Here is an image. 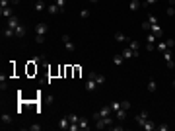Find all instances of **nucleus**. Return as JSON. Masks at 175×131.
Masks as SVG:
<instances>
[{
    "instance_id": "obj_3",
    "label": "nucleus",
    "mask_w": 175,
    "mask_h": 131,
    "mask_svg": "<svg viewBox=\"0 0 175 131\" xmlns=\"http://www.w3.org/2000/svg\"><path fill=\"white\" fill-rule=\"evenodd\" d=\"M156 43H158V37L150 31L148 37H146V51H154V49H156Z\"/></svg>"
},
{
    "instance_id": "obj_9",
    "label": "nucleus",
    "mask_w": 175,
    "mask_h": 131,
    "mask_svg": "<svg viewBox=\"0 0 175 131\" xmlns=\"http://www.w3.org/2000/svg\"><path fill=\"white\" fill-rule=\"evenodd\" d=\"M58 129H70V120H68V116H62L60 120H58Z\"/></svg>"
},
{
    "instance_id": "obj_23",
    "label": "nucleus",
    "mask_w": 175,
    "mask_h": 131,
    "mask_svg": "<svg viewBox=\"0 0 175 131\" xmlns=\"http://www.w3.org/2000/svg\"><path fill=\"white\" fill-rule=\"evenodd\" d=\"M0 120H2L4 125H10V123H12V116H10V113H6V112L2 113V117H0Z\"/></svg>"
},
{
    "instance_id": "obj_27",
    "label": "nucleus",
    "mask_w": 175,
    "mask_h": 131,
    "mask_svg": "<svg viewBox=\"0 0 175 131\" xmlns=\"http://www.w3.org/2000/svg\"><path fill=\"white\" fill-rule=\"evenodd\" d=\"M78 125H80V129H90V123H88V120H84V117H80Z\"/></svg>"
},
{
    "instance_id": "obj_37",
    "label": "nucleus",
    "mask_w": 175,
    "mask_h": 131,
    "mask_svg": "<svg viewBox=\"0 0 175 131\" xmlns=\"http://www.w3.org/2000/svg\"><path fill=\"white\" fill-rule=\"evenodd\" d=\"M167 14H169V16H173V14H175V8H173V6H169V8H167Z\"/></svg>"
},
{
    "instance_id": "obj_1",
    "label": "nucleus",
    "mask_w": 175,
    "mask_h": 131,
    "mask_svg": "<svg viewBox=\"0 0 175 131\" xmlns=\"http://www.w3.org/2000/svg\"><path fill=\"white\" fill-rule=\"evenodd\" d=\"M97 86H99V84H97V80H95V72H90V75H88V78H86L84 88L88 90V92H94Z\"/></svg>"
},
{
    "instance_id": "obj_16",
    "label": "nucleus",
    "mask_w": 175,
    "mask_h": 131,
    "mask_svg": "<svg viewBox=\"0 0 175 131\" xmlns=\"http://www.w3.org/2000/svg\"><path fill=\"white\" fill-rule=\"evenodd\" d=\"M142 129H144V131H156V129H158V125L154 123L152 120H148V121H146V123L142 125Z\"/></svg>"
},
{
    "instance_id": "obj_13",
    "label": "nucleus",
    "mask_w": 175,
    "mask_h": 131,
    "mask_svg": "<svg viewBox=\"0 0 175 131\" xmlns=\"http://www.w3.org/2000/svg\"><path fill=\"white\" fill-rule=\"evenodd\" d=\"M128 8H130V12H136V10H140V8H142V0H130Z\"/></svg>"
},
{
    "instance_id": "obj_34",
    "label": "nucleus",
    "mask_w": 175,
    "mask_h": 131,
    "mask_svg": "<svg viewBox=\"0 0 175 131\" xmlns=\"http://www.w3.org/2000/svg\"><path fill=\"white\" fill-rule=\"evenodd\" d=\"M10 0H0V8H8V6H10Z\"/></svg>"
},
{
    "instance_id": "obj_15",
    "label": "nucleus",
    "mask_w": 175,
    "mask_h": 131,
    "mask_svg": "<svg viewBox=\"0 0 175 131\" xmlns=\"http://www.w3.org/2000/svg\"><path fill=\"white\" fill-rule=\"evenodd\" d=\"M121 55L124 57V61H128V59H132V57H134V51H132L130 47H124V49H123V53H121Z\"/></svg>"
},
{
    "instance_id": "obj_39",
    "label": "nucleus",
    "mask_w": 175,
    "mask_h": 131,
    "mask_svg": "<svg viewBox=\"0 0 175 131\" xmlns=\"http://www.w3.org/2000/svg\"><path fill=\"white\" fill-rule=\"evenodd\" d=\"M173 88H175V78H173Z\"/></svg>"
},
{
    "instance_id": "obj_33",
    "label": "nucleus",
    "mask_w": 175,
    "mask_h": 131,
    "mask_svg": "<svg viewBox=\"0 0 175 131\" xmlns=\"http://www.w3.org/2000/svg\"><path fill=\"white\" fill-rule=\"evenodd\" d=\"M29 131H41V125H37V123H33V125H29L27 127Z\"/></svg>"
},
{
    "instance_id": "obj_6",
    "label": "nucleus",
    "mask_w": 175,
    "mask_h": 131,
    "mask_svg": "<svg viewBox=\"0 0 175 131\" xmlns=\"http://www.w3.org/2000/svg\"><path fill=\"white\" fill-rule=\"evenodd\" d=\"M49 31V26L45 22H39V24H35V34L37 35H45Z\"/></svg>"
},
{
    "instance_id": "obj_11",
    "label": "nucleus",
    "mask_w": 175,
    "mask_h": 131,
    "mask_svg": "<svg viewBox=\"0 0 175 131\" xmlns=\"http://www.w3.org/2000/svg\"><path fill=\"white\" fill-rule=\"evenodd\" d=\"M150 31H152V34H154V35H156V37H158V39H160V37H161V35H164V31H161V26H160V24H154V26H152V27H150Z\"/></svg>"
},
{
    "instance_id": "obj_32",
    "label": "nucleus",
    "mask_w": 175,
    "mask_h": 131,
    "mask_svg": "<svg viewBox=\"0 0 175 131\" xmlns=\"http://www.w3.org/2000/svg\"><path fill=\"white\" fill-rule=\"evenodd\" d=\"M80 18H82V20L90 18V10H82V12H80Z\"/></svg>"
},
{
    "instance_id": "obj_10",
    "label": "nucleus",
    "mask_w": 175,
    "mask_h": 131,
    "mask_svg": "<svg viewBox=\"0 0 175 131\" xmlns=\"http://www.w3.org/2000/svg\"><path fill=\"white\" fill-rule=\"evenodd\" d=\"M128 47L134 51V57H138V53H140V41H136V39H130V41H128Z\"/></svg>"
},
{
    "instance_id": "obj_31",
    "label": "nucleus",
    "mask_w": 175,
    "mask_h": 131,
    "mask_svg": "<svg viewBox=\"0 0 175 131\" xmlns=\"http://www.w3.org/2000/svg\"><path fill=\"white\" fill-rule=\"evenodd\" d=\"M55 4L58 8H60V10H64V4H66V0H55Z\"/></svg>"
},
{
    "instance_id": "obj_29",
    "label": "nucleus",
    "mask_w": 175,
    "mask_h": 131,
    "mask_svg": "<svg viewBox=\"0 0 175 131\" xmlns=\"http://www.w3.org/2000/svg\"><path fill=\"white\" fill-rule=\"evenodd\" d=\"M156 2H158V0H142V6H144V8H148V6H154Z\"/></svg>"
},
{
    "instance_id": "obj_18",
    "label": "nucleus",
    "mask_w": 175,
    "mask_h": 131,
    "mask_svg": "<svg viewBox=\"0 0 175 131\" xmlns=\"http://www.w3.org/2000/svg\"><path fill=\"white\" fill-rule=\"evenodd\" d=\"M47 10H49V14H60V12H62L55 2H51V4H49V6H47Z\"/></svg>"
},
{
    "instance_id": "obj_12",
    "label": "nucleus",
    "mask_w": 175,
    "mask_h": 131,
    "mask_svg": "<svg viewBox=\"0 0 175 131\" xmlns=\"http://www.w3.org/2000/svg\"><path fill=\"white\" fill-rule=\"evenodd\" d=\"M18 26H20V18H18V16H12V18H8V27L16 30Z\"/></svg>"
},
{
    "instance_id": "obj_14",
    "label": "nucleus",
    "mask_w": 175,
    "mask_h": 131,
    "mask_svg": "<svg viewBox=\"0 0 175 131\" xmlns=\"http://www.w3.org/2000/svg\"><path fill=\"white\" fill-rule=\"evenodd\" d=\"M0 16H4V18H12L14 16V8H0Z\"/></svg>"
},
{
    "instance_id": "obj_24",
    "label": "nucleus",
    "mask_w": 175,
    "mask_h": 131,
    "mask_svg": "<svg viewBox=\"0 0 175 131\" xmlns=\"http://www.w3.org/2000/svg\"><path fill=\"white\" fill-rule=\"evenodd\" d=\"M113 63L117 65V67H121V65L124 63V57L123 55H113Z\"/></svg>"
},
{
    "instance_id": "obj_4",
    "label": "nucleus",
    "mask_w": 175,
    "mask_h": 131,
    "mask_svg": "<svg viewBox=\"0 0 175 131\" xmlns=\"http://www.w3.org/2000/svg\"><path fill=\"white\" fill-rule=\"evenodd\" d=\"M113 113V110H111V106H103L101 110H97V112L94 113V120H99V117H105V116H111Z\"/></svg>"
},
{
    "instance_id": "obj_17",
    "label": "nucleus",
    "mask_w": 175,
    "mask_h": 131,
    "mask_svg": "<svg viewBox=\"0 0 175 131\" xmlns=\"http://www.w3.org/2000/svg\"><path fill=\"white\" fill-rule=\"evenodd\" d=\"M156 49H158L160 53H164V51H167V49H171V47L167 45V41H158V43H156Z\"/></svg>"
},
{
    "instance_id": "obj_41",
    "label": "nucleus",
    "mask_w": 175,
    "mask_h": 131,
    "mask_svg": "<svg viewBox=\"0 0 175 131\" xmlns=\"http://www.w3.org/2000/svg\"><path fill=\"white\" fill-rule=\"evenodd\" d=\"M173 16H175V14H173Z\"/></svg>"
},
{
    "instance_id": "obj_2",
    "label": "nucleus",
    "mask_w": 175,
    "mask_h": 131,
    "mask_svg": "<svg viewBox=\"0 0 175 131\" xmlns=\"http://www.w3.org/2000/svg\"><path fill=\"white\" fill-rule=\"evenodd\" d=\"M111 123H113V117H111V116H105V117L95 120V127H97V129H105V127H109Z\"/></svg>"
},
{
    "instance_id": "obj_25",
    "label": "nucleus",
    "mask_w": 175,
    "mask_h": 131,
    "mask_svg": "<svg viewBox=\"0 0 175 131\" xmlns=\"http://www.w3.org/2000/svg\"><path fill=\"white\" fill-rule=\"evenodd\" d=\"M68 120H70V125H78V121H80V117H78L76 113H68Z\"/></svg>"
},
{
    "instance_id": "obj_30",
    "label": "nucleus",
    "mask_w": 175,
    "mask_h": 131,
    "mask_svg": "<svg viewBox=\"0 0 175 131\" xmlns=\"http://www.w3.org/2000/svg\"><path fill=\"white\" fill-rule=\"evenodd\" d=\"M0 88H2V90H6V88H8V82H6V78H4V75L0 76Z\"/></svg>"
},
{
    "instance_id": "obj_8",
    "label": "nucleus",
    "mask_w": 175,
    "mask_h": 131,
    "mask_svg": "<svg viewBox=\"0 0 175 131\" xmlns=\"http://www.w3.org/2000/svg\"><path fill=\"white\" fill-rule=\"evenodd\" d=\"M62 43H64V45H66V49H68V51H70V53H72V51H74V49H76V45H74V43H72V39H70V35H66V34H64V35H62Z\"/></svg>"
},
{
    "instance_id": "obj_26",
    "label": "nucleus",
    "mask_w": 175,
    "mask_h": 131,
    "mask_svg": "<svg viewBox=\"0 0 175 131\" xmlns=\"http://www.w3.org/2000/svg\"><path fill=\"white\" fill-rule=\"evenodd\" d=\"M45 10V2L43 0H37L35 2V12H43Z\"/></svg>"
},
{
    "instance_id": "obj_36",
    "label": "nucleus",
    "mask_w": 175,
    "mask_h": 131,
    "mask_svg": "<svg viewBox=\"0 0 175 131\" xmlns=\"http://www.w3.org/2000/svg\"><path fill=\"white\" fill-rule=\"evenodd\" d=\"M167 129H169V125H165V123H164V125H158V129H156V131H167Z\"/></svg>"
},
{
    "instance_id": "obj_40",
    "label": "nucleus",
    "mask_w": 175,
    "mask_h": 131,
    "mask_svg": "<svg viewBox=\"0 0 175 131\" xmlns=\"http://www.w3.org/2000/svg\"><path fill=\"white\" fill-rule=\"evenodd\" d=\"M35 2H37V0H35Z\"/></svg>"
},
{
    "instance_id": "obj_21",
    "label": "nucleus",
    "mask_w": 175,
    "mask_h": 131,
    "mask_svg": "<svg viewBox=\"0 0 175 131\" xmlns=\"http://www.w3.org/2000/svg\"><path fill=\"white\" fill-rule=\"evenodd\" d=\"M115 41H119V43H127L128 41V37L124 34H121V31H117L115 34Z\"/></svg>"
},
{
    "instance_id": "obj_20",
    "label": "nucleus",
    "mask_w": 175,
    "mask_h": 131,
    "mask_svg": "<svg viewBox=\"0 0 175 131\" xmlns=\"http://www.w3.org/2000/svg\"><path fill=\"white\" fill-rule=\"evenodd\" d=\"M146 88H148V92H156V90H158L156 78H150V80H148V86H146Z\"/></svg>"
},
{
    "instance_id": "obj_35",
    "label": "nucleus",
    "mask_w": 175,
    "mask_h": 131,
    "mask_svg": "<svg viewBox=\"0 0 175 131\" xmlns=\"http://www.w3.org/2000/svg\"><path fill=\"white\" fill-rule=\"evenodd\" d=\"M35 41L37 43H45V35H37L35 34Z\"/></svg>"
},
{
    "instance_id": "obj_38",
    "label": "nucleus",
    "mask_w": 175,
    "mask_h": 131,
    "mask_svg": "<svg viewBox=\"0 0 175 131\" xmlns=\"http://www.w3.org/2000/svg\"><path fill=\"white\" fill-rule=\"evenodd\" d=\"M90 2H94V4H95V2H97V0H90Z\"/></svg>"
},
{
    "instance_id": "obj_28",
    "label": "nucleus",
    "mask_w": 175,
    "mask_h": 131,
    "mask_svg": "<svg viewBox=\"0 0 175 131\" xmlns=\"http://www.w3.org/2000/svg\"><path fill=\"white\" fill-rule=\"evenodd\" d=\"M111 110H113V112H117V110H121V108H123V106H121V102H111Z\"/></svg>"
},
{
    "instance_id": "obj_22",
    "label": "nucleus",
    "mask_w": 175,
    "mask_h": 131,
    "mask_svg": "<svg viewBox=\"0 0 175 131\" xmlns=\"http://www.w3.org/2000/svg\"><path fill=\"white\" fill-rule=\"evenodd\" d=\"M127 112H128V110H117V112H115L117 120H119V121H123L124 117H127Z\"/></svg>"
},
{
    "instance_id": "obj_19",
    "label": "nucleus",
    "mask_w": 175,
    "mask_h": 131,
    "mask_svg": "<svg viewBox=\"0 0 175 131\" xmlns=\"http://www.w3.org/2000/svg\"><path fill=\"white\" fill-rule=\"evenodd\" d=\"M14 31H16V37H26V26H22V24H20Z\"/></svg>"
},
{
    "instance_id": "obj_5",
    "label": "nucleus",
    "mask_w": 175,
    "mask_h": 131,
    "mask_svg": "<svg viewBox=\"0 0 175 131\" xmlns=\"http://www.w3.org/2000/svg\"><path fill=\"white\" fill-rule=\"evenodd\" d=\"M164 55V59H165V63H167V69H173V49H167V51H164L161 53Z\"/></svg>"
},
{
    "instance_id": "obj_7",
    "label": "nucleus",
    "mask_w": 175,
    "mask_h": 131,
    "mask_svg": "<svg viewBox=\"0 0 175 131\" xmlns=\"http://www.w3.org/2000/svg\"><path fill=\"white\" fill-rule=\"evenodd\" d=\"M134 120H136V123H138L140 127H142L146 121L150 120V117H148V112H140V113H136V117H134Z\"/></svg>"
}]
</instances>
